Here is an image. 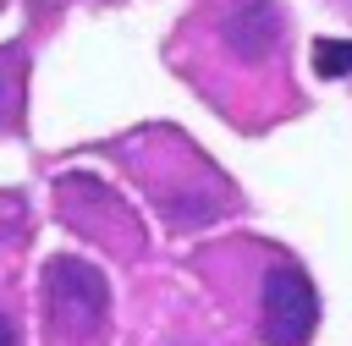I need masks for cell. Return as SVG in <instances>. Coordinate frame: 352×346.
I'll use <instances>...</instances> for the list:
<instances>
[{
  "label": "cell",
  "mask_w": 352,
  "mask_h": 346,
  "mask_svg": "<svg viewBox=\"0 0 352 346\" xmlns=\"http://www.w3.org/2000/svg\"><path fill=\"white\" fill-rule=\"evenodd\" d=\"M258 330L264 346H308L319 330V291L297 264H275L258 286Z\"/></svg>",
  "instance_id": "3"
},
{
  "label": "cell",
  "mask_w": 352,
  "mask_h": 346,
  "mask_svg": "<svg viewBox=\"0 0 352 346\" xmlns=\"http://www.w3.org/2000/svg\"><path fill=\"white\" fill-rule=\"evenodd\" d=\"M0 346H22V341H16V324H11L6 313H0Z\"/></svg>",
  "instance_id": "5"
},
{
  "label": "cell",
  "mask_w": 352,
  "mask_h": 346,
  "mask_svg": "<svg viewBox=\"0 0 352 346\" xmlns=\"http://www.w3.org/2000/svg\"><path fill=\"white\" fill-rule=\"evenodd\" d=\"M44 275H50L44 280V302H50L55 335L72 341V346L99 341L104 324H110V286H104V275L94 264H82V258H55Z\"/></svg>",
  "instance_id": "2"
},
{
  "label": "cell",
  "mask_w": 352,
  "mask_h": 346,
  "mask_svg": "<svg viewBox=\"0 0 352 346\" xmlns=\"http://www.w3.org/2000/svg\"><path fill=\"white\" fill-rule=\"evenodd\" d=\"M209 44L226 66L248 77H275V60L286 49V22L275 0H214L209 11Z\"/></svg>",
  "instance_id": "1"
},
{
  "label": "cell",
  "mask_w": 352,
  "mask_h": 346,
  "mask_svg": "<svg viewBox=\"0 0 352 346\" xmlns=\"http://www.w3.org/2000/svg\"><path fill=\"white\" fill-rule=\"evenodd\" d=\"M0 104H6V71H0Z\"/></svg>",
  "instance_id": "6"
},
{
  "label": "cell",
  "mask_w": 352,
  "mask_h": 346,
  "mask_svg": "<svg viewBox=\"0 0 352 346\" xmlns=\"http://www.w3.org/2000/svg\"><path fill=\"white\" fill-rule=\"evenodd\" d=\"M314 71L319 77H346L352 71V38H319L314 44Z\"/></svg>",
  "instance_id": "4"
}]
</instances>
